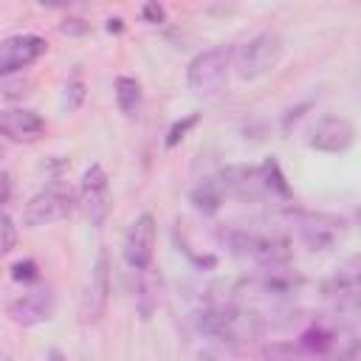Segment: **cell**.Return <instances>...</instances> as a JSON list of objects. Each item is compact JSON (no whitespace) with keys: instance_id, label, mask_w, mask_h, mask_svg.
Instances as JSON below:
<instances>
[{"instance_id":"obj_18","label":"cell","mask_w":361,"mask_h":361,"mask_svg":"<svg viewBox=\"0 0 361 361\" xmlns=\"http://www.w3.org/2000/svg\"><path fill=\"white\" fill-rule=\"evenodd\" d=\"M333 347H336V333L322 324H316L299 336V350L307 355H327Z\"/></svg>"},{"instance_id":"obj_4","label":"cell","mask_w":361,"mask_h":361,"mask_svg":"<svg viewBox=\"0 0 361 361\" xmlns=\"http://www.w3.org/2000/svg\"><path fill=\"white\" fill-rule=\"evenodd\" d=\"M110 302V257L102 248L85 276L82 293H79V319L82 324H99Z\"/></svg>"},{"instance_id":"obj_6","label":"cell","mask_w":361,"mask_h":361,"mask_svg":"<svg viewBox=\"0 0 361 361\" xmlns=\"http://www.w3.org/2000/svg\"><path fill=\"white\" fill-rule=\"evenodd\" d=\"M79 203L93 226H102L110 214V180L102 164H90L79 183Z\"/></svg>"},{"instance_id":"obj_20","label":"cell","mask_w":361,"mask_h":361,"mask_svg":"<svg viewBox=\"0 0 361 361\" xmlns=\"http://www.w3.org/2000/svg\"><path fill=\"white\" fill-rule=\"evenodd\" d=\"M14 243H17V226L6 212H0V257H6L14 248Z\"/></svg>"},{"instance_id":"obj_14","label":"cell","mask_w":361,"mask_h":361,"mask_svg":"<svg viewBox=\"0 0 361 361\" xmlns=\"http://www.w3.org/2000/svg\"><path fill=\"white\" fill-rule=\"evenodd\" d=\"M324 296L333 299L338 307H355L358 302V259L350 257L347 265L338 268V274L324 285Z\"/></svg>"},{"instance_id":"obj_1","label":"cell","mask_w":361,"mask_h":361,"mask_svg":"<svg viewBox=\"0 0 361 361\" xmlns=\"http://www.w3.org/2000/svg\"><path fill=\"white\" fill-rule=\"evenodd\" d=\"M197 330L228 344H251L262 336V319L254 310H245L237 305H220L200 313Z\"/></svg>"},{"instance_id":"obj_16","label":"cell","mask_w":361,"mask_h":361,"mask_svg":"<svg viewBox=\"0 0 361 361\" xmlns=\"http://www.w3.org/2000/svg\"><path fill=\"white\" fill-rule=\"evenodd\" d=\"M189 200L195 203L197 212H203V214H214V212L220 209V203H223V189H220L217 178H206V180H200V183L192 189Z\"/></svg>"},{"instance_id":"obj_22","label":"cell","mask_w":361,"mask_h":361,"mask_svg":"<svg viewBox=\"0 0 361 361\" xmlns=\"http://www.w3.org/2000/svg\"><path fill=\"white\" fill-rule=\"evenodd\" d=\"M11 276H14L17 282H37V279H39V268H37L34 259H20V262H14Z\"/></svg>"},{"instance_id":"obj_19","label":"cell","mask_w":361,"mask_h":361,"mask_svg":"<svg viewBox=\"0 0 361 361\" xmlns=\"http://www.w3.org/2000/svg\"><path fill=\"white\" fill-rule=\"evenodd\" d=\"M82 102H85V82L82 79H68L65 87H62V107L68 113H73Z\"/></svg>"},{"instance_id":"obj_5","label":"cell","mask_w":361,"mask_h":361,"mask_svg":"<svg viewBox=\"0 0 361 361\" xmlns=\"http://www.w3.org/2000/svg\"><path fill=\"white\" fill-rule=\"evenodd\" d=\"M228 245L234 254L248 257V259L259 262L262 268H279V265H288V259H290L288 240H282V237H268V234H254V231H231Z\"/></svg>"},{"instance_id":"obj_12","label":"cell","mask_w":361,"mask_h":361,"mask_svg":"<svg viewBox=\"0 0 361 361\" xmlns=\"http://www.w3.org/2000/svg\"><path fill=\"white\" fill-rule=\"evenodd\" d=\"M45 133V121L39 113L25 107H6L0 110V135L17 144H31Z\"/></svg>"},{"instance_id":"obj_21","label":"cell","mask_w":361,"mask_h":361,"mask_svg":"<svg viewBox=\"0 0 361 361\" xmlns=\"http://www.w3.org/2000/svg\"><path fill=\"white\" fill-rule=\"evenodd\" d=\"M197 121H200V116H197V113L186 116L183 121H175V124L169 127V133H166V141H164V144H166V147L172 149V147H175L178 141H183V138H186V133H189V130H192V127H195Z\"/></svg>"},{"instance_id":"obj_15","label":"cell","mask_w":361,"mask_h":361,"mask_svg":"<svg viewBox=\"0 0 361 361\" xmlns=\"http://www.w3.org/2000/svg\"><path fill=\"white\" fill-rule=\"evenodd\" d=\"M161 305V274L155 265H147L138 271V285H135V307L141 319H152V313Z\"/></svg>"},{"instance_id":"obj_10","label":"cell","mask_w":361,"mask_h":361,"mask_svg":"<svg viewBox=\"0 0 361 361\" xmlns=\"http://www.w3.org/2000/svg\"><path fill=\"white\" fill-rule=\"evenodd\" d=\"M152 254H155V217L152 214H138L124 237V259L130 268L141 271L147 265H152Z\"/></svg>"},{"instance_id":"obj_3","label":"cell","mask_w":361,"mask_h":361,"mask_svg":"<svg viewBox=\"0 0 361 361\" xmlns=\"http://www.w3.org/2000/svg\"><path fill=\"white\" fill-rule=\"evenodd\" d=\"M231 68V51L226 45H214L200 51L186 68V85L195 96H214L223 90Z\"/></svg>"},{"instance_id":"obj_11","label":"cell","mask_w":361,"mask_h":361,"mask_svg":"<svg viewBox=\"0 0 361 361\" xmlns=\"http://www.w3.org/2000/svg\"><path fill=\"white\" fill-rule=\"evenodd\" d=\"M344 234V220L333 214H299V237L310 251H327L333 248Z\"/></svg>"},{"instance_id":"obj_25","label":"cell","mask_w":361,"mask_h":361,"mask_svg":"<svg viewBox=\"0 0 361 361\" xmlns=\"http://www.w3.org/2000/svg\"><path fill=\"white\" fill-rule=\"evenodd\" d=\"M107 31H121V20H118V17L107 20Z\"/></svg>"},{"instance_id":"obj_13","label":"cell","mask_w":361,"mask_h":361,"mask_svg":"<svg viewBox=\"0 0 361 361\" xmlns=\"http://www.w3.org/2000/svg\"><path fill=\"white\" fill-rule=\"evenodd\" d=\"M8 319L14 324H23V327H34V324H42L54 316V293L48 288L42 290H31V293H23L20 299H14L8 305Z\"/></svg>"},{"instance_id":"obj_17","label":"cell","mask_w":361,"mask_h":361,"mask_svg":"<svg viewBox=\"0 0 361 361\" xmlns=\"http://www.w3.org/2000/svg\"><path fill=\"white\" fill-rule=\"evenodd\" d=\"M141 99L144 96H141L138 79H133V76H118L116 79V104L124 116H135L141 110Z\"/></svg>"},{"instance_id":"obj_9","label":"cell","mask_w":361,"mask_h":361,"mask_svg":"<svg viewBox=\"0 0 361 361\" xmlns=\"http://www.w3.org/2000/svg\"><path fill=\"white\" fill-rule=\"evenodd\" d=\"M307 144L319 152H333V155L347 152L355 144V127L344 116H324L313 124Z\"/></svg>"},{"instance_id":"obj_2","label":"cell","mask_w":361,"mask_h":361,"mask_svg":"<svg viewBox=\"0 0 361 361\" xmlns=\"http://www.w3.org/2000/svg\"><path fill=\"white\" fill-rule=\"evenodd\" d=\"M282 59V37L276 31H262L251 39H245L234 54L231 65L240 79H259L271 73Z\"/></svg>"},{"instance_id":"obj_26","label":"cell","mask_w":361,"mask_h":361,"mask_svg":"<svg viewBox=\"0 0 361 361\" xmlns=\"http://www.w3.org/2000/svg\"><path fill=\"white\" fill-rule=\"evenodd\" d=\"M48 358H51V361H65V355H62L59 350H51V353H48Z\"/></svg>"},{"instance_id":"obj_7","label":"cell","mask_w":361,"mask_h":361,"mask_svg":"<svg viewBox=\"0 0 361 361\" xmlns=\"http://www.w3.org/2000/svg\"><path fill=\"white\" fill-rule=\"evenodd\" d=\"M48 51V42L39 34H14L0 42V76H14L23 68L34 65Z\"/></svg>"},{"instance_id":"obj_8","label":"cell","mask_w":361,"mask_h":361,"mask_svg":"<svg viewBox=\"0 0 361 361\" xmlns=\"http://www.w3.org/2000/svg\"><path fill=\"white\" fill-rule=\"evenodd\" d=\"M71 212H73V197H71V192H65V189H45V192H37V195L25 203L23 223H25L28 228H39V226L65 220Z\"/></svg>"},{"instance_id":"obj_23","label":"cell","mask_w":361,"mask_h":361,"mask_svg":"<svg viewBox=\"0 0 361 361\" xmlns=\"http://www.w3.org/2000/svg\"><path fill=\"white\" fill-rule=\"evenodd\" d=\"M62 34H85L87 31V23L85 20H76V17H68L62 25H59Z\"/></svg>"},{"instance_id":"obj_24","label":"cell","mask_w":361,"mask_h":361,"mask_svg":"<svg viewBox=\"0 0 361 361\" xmlns=\"http://www.w3.org/2000/svg\"><path fill=\"white\" fill-rule=\"evenodd\" d=\"M141 14H144L147 23H164V8H161L158 3H147V6L141 8Z\"/></svg>"}]
</instances>
